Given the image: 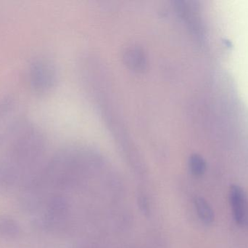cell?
<instances>
[{
	"label": "cell",
	"mask_w": 248,
	"mask_h": 248,
	"mask_svg": "<svg viewBox=\"0 0 248 248\" xmlns=\"http://www.w3.org/2000/svg\"><path fill=\"white\" fill-rule=\"evenodd\" d=\"M29 81L31 87L35 92L47 91L55 84V68L47 61H35L30 68Z\"/></svg>",
	"instance_id": "cell-2"
},
{
	"label": "cell",
	"mask_w": 248,
	"mask_h": 248,
	"mask_svg": "<svg viewBox=\"0 0 248 248\" xmlns=\"http://www.w3.org/2000/svg\"><path fill=\"white\" fill-rule=\"evenodd\" d=\"M138 205L140 206V210L144 214H150V204H149L148 199L145 195L141 194L138 198Z\"/></svg>",
	"instance_id": "cell-8"
},
{
	"label": "cell",
	"mask_w": 248,
	"mask_h": 248,
	"mask_svg": "<svg viewBox=\"0 0 248 248\" xmlns=\"http://www.w3.org/2000/svg\"><path fill=\"white\" fill-rule=\"evenodd\" d=\"M22 230L19 223L8 215H0V238L14 240L21 235Z\"/></svg>",
	"instance_id": "cell-5"
},
{
	"label": "cell",
	"mask_w": 248,
	"mask_h": 248,
	"mask_svg": "<svg viewBox=\"0 0 248 248\" xmlns=\"http://www.w3.org/2000/svg\"><path fill=\"white\" fill-rule=\"evenodd\" d=\"M194 203L200 219L207 225L212 224L215 215L209 203L201 197H196L194 199Z\"/></svg>",
	"instance_id": "cell-6"
},
{
	"label": "cell",
	"mask_w": 248,
	"mask_h": 248,
	"mask_svg": "<svg viewBox=\"0 0 248 248\" xmlns=\"http://www.w3.org/2000/svg\"><path fill=\"white\" fill-rule=\"evenodd\" d=\"M189 169L195 176H201L206 170V163L199 154H192L189 160Z\"/></svg>",
	"instance_id": "cell-7"
},
{
	"label": "cell",
	"mask_w": 248,
	"mask_h": 248,
	"mask_svg": "<svg viewBox=\"0 0 248 248\" xmlns=\"http://www.w3.org/2000/svg\"><path fill=\"white\" fill-rule=\"evenodd\" d=\"M124 60L125 65L130 69L137 72H141L146 69L147 59L144 51L139 47H130L124 52Z\"/></svg>",
	"instance_id": "cell-4"
},
{
	"label": "cell",
	"mask_w": 248,
	"mask_h": 248,
	"mask_svg": "<svg viewBox=\"0 0 248 248\" xmlns=\"http://www.w3.org/2000/svg\"><path fill=\"white\" fill-rule=\"evenodd\" d=\"M230 200L236 223L242 227L248 225V203L244 190L237 185L232 186Z\"/></svg>",
	"instance_id": "cell-3"
},
{
	"label": "cell",
	"mask_w": 248,
	"mask_h": 248,
	"mask_svg": "<svg viewBox=\"0 0 248 248\" xmlns=\"http://www.w3.org/2000/svg\"><path fill=\"white\" fill-rule=\"evenodd\" d=\"M8 150L0 157V193L20 190L36 173L42 144L37 132L26 125H16L9 133Z\"/></svg>",
	"instance_id": "cell-1"
}]
</instances>
